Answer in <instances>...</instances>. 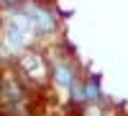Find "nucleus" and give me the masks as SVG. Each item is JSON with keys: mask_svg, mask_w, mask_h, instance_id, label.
I'll use <instances>...</instances> for the list:
<instances>
[{"mask_svg": "<svg viewBox=\"0 0 128 116\" xmlns=\"http://www.w3.org/2000/svg\"><path fill=\"white\" fill-rule=\"evenodd\" d=\"M31 13H34V23H36L38 28H44V31H46V28H51V18H49L46 13H41V10H36V8L31 10Z\"/></svg>", "mask_w": 128, "mask_h": 116, "instance_id": "f257e3e1", "label": "nucleus"}, {"mask_svg": "<svg viewBox=\"0 0 128 116\" xmlns=\"http://www.w3.org/2000/svg\"><path fill=\"white\" fill-rule=\"evenodd\" d=\"M54 75H56V83L59 85H69V80H72V72L67 70V67H54Z\"/></svg>", "mask_w": 128, "mask_h": 116, "instance_id": "f03ea898", "label": "nucleus"}]
</instances>
